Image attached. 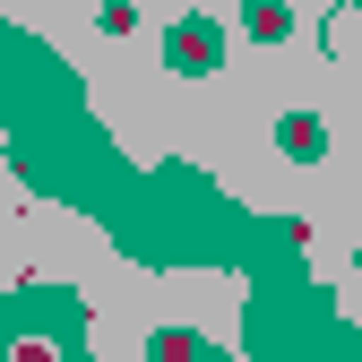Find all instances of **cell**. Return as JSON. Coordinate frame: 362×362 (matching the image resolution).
<instances>
[{"label": "cell", "mask_w": 362, "mask_h": 362, "mask_svg": "<svg viewBox=\"0 0 362 362\" xmlns=\"http://www.w3.org/2000/svg\"><path fill=\"white\" fill-rule=\"evenodd\" d=\"M0 362H78L69 302H9L0 310Z\"/></svg>", "instance_id": "cell-1"}, {"label": "cell", "mask_w": 362, "mask_h": 362, "mask_svg": "<svg viewBox=\"0 0 362 362\" xmlns=\"http://www.w3.org/2000/svg\"><path fill=\"white\" fill-rule=\"evenodd\" d=\"M164 61H173V69H190V78H207V69L224 61V35H216L207 18H181V26L164 35Z\"/></svg>", "instance_id": "cell-2"}, {"label": "cell", "mask_w": 362, "mask_h": 362, "mask_svg": "<svg viewBox=\"0 0 362 362\" xmlns=\"http://www.w3.org/2000/svg\"><path fill=\"white\" fill-rule=\"evenodd\" d=\"M276 147H285L293 164H320V156H328V129L310 121V112H285V121H276Z\"/></svg>", "instance_id": "cell-3"}, {"label": "cell", "mask_w": 362, "mask_h": 362, "mask_svg": "<svg viewBox=\"0 0 362 362\" xmlns=\"http://www.w3.org/2000/svg\"><path fill=\"white\" fill-rule=\"evenodd\" d=\"M147 362H224V354L199 345L190 328H156V337H147Z\"/></svg>", "instance_id": "cell-4"}, {"label": "cell", "mask_w": 362, "mask_h": 362, "mask_svg": "<svg viewBox=\"0 0 362 362\" xmlns=\"http://www.w3.org/2000/svg\"><path fill=\"white\" fill-rule=\"evenodd\" d=\"M242 26H250L259 43H285V35H293V9H285V0H242Z\"/></svg>", "instance_id": "cell-5"}]
</instances>
